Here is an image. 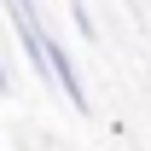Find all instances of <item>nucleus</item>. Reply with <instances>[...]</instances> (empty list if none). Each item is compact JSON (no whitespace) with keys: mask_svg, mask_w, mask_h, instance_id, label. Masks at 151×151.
Here are the masks:
<instances>
[{"mask_svg":"<svg viewBox=\"0 0 151 151\" xmlns=\"http://www.w3.org/2000/svg\"><path fill=\"white\" fill-rule=\"evenodd\" d=\"M70 18H76V29H81V35H87V41H99V29H93V18H87V6H81V0H76V6H70Z\"/></svg>","mask_w":151,"mask_h":151,"instance_id":"1","label":"nucleus"},{"mask_svg":"<svg viewBox=\"0 0 151 151\" xmlns=\"http://www.w3.org/2000/svg\"><path fill=\"white\" fill-rule=\"evenodd\" d=\"M6 87H12V76H6V64H0V93H6Z\"/></svg>","mask_w":151,"mask_h":151,"instance_id":"2","label":"nucleus"}]
</instances>
